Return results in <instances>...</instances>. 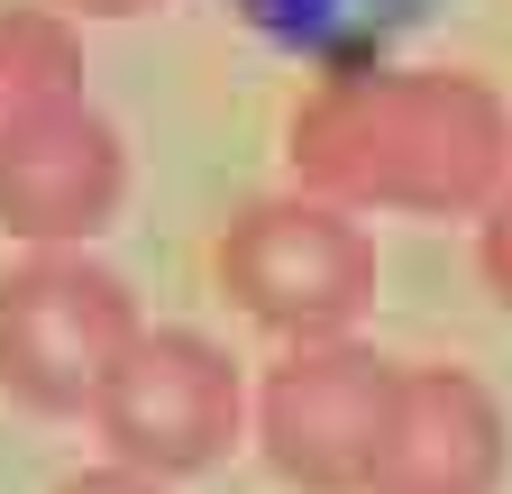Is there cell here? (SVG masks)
<instances>
[{
  "instance_id": "cell-1",
  "label": "cell",
  "mask_w": 512,
  "mask_h": 494,
  "mask_svg": "<svg viewBox=\"0 0 512 494\" xmlns=\"http://www.w3.org/2000/svg\"><path fill=\"white\" fill-rule=\"evenodd\" d=\"M284 156L302 193L339 211L485 220L512 193V110L458 65H348L293 101Z\"/></svg>"
},
{
  "instance_id": "cell-3",
  "label": "cell",
  "mask_w": 512,
  "mask_h": 494,
  "mask_svg": "<svg viewBox=\"0 0 512 494\" xmlns=\"http://www.w3.org/2000/svg\"><path fill=\"white\" fill-rule=\"evenodd\" d=\"M138 339V293L83 247L19 257L0 275V394L28 412H92Z\"/></svg>"
},
{
  "instance_id": "cell-8",
  "label": "cell",
  "mask_w": 512,
  "mask_h": 494,
  "mask_svg": "<svg viewBox=\"0 0 512 494\" xmlns=\"http://www.w3.org/2000/svg\"><path fill=\"white\" fill-rule=\"evenodd\" d=\"M229 10L266 46L311 55L320 74H348V65H384V46H394L430 0H229Z\"/></svg>"
},
{
  "instance_id": "cell-2",
  "label": "cell",
  "mask_w": 512,
  "mask_h": 494,
  "mask_svg": "<svg viewBox=\"0 0 512 494\" xmlns=\"http://www.w3.org/2000/svg\"><path fill=\"white\" fill-rule=\"evenodd\" d=\"M211 266H220V293L238 302V312L256 330L293 339V348H330L375 302V247H366V229L339 202H320V193L247 202L220 229Z\"/></svg>"
},
{
  "instance_id": "cell-11",
  "label": "cell",
  "mask_w": 512,
  "mask_h": 494,
  "mask_svg": "<svg viewBox=\"0 0 512 494\" xmlns=\"http://www.w3.org/2000/svg\"><path fill=\"white\" fill-rule=\"evenodd\" d=\"M55 494H165V485L138 476V467H83V476H64Z\"/></svg>"
},
{
  "instance_id": "cell-7",
  "label": "cell",
  "mask_w": 512,
  "mask_h": 494,
  "mask_svg": "<svg viewBox=\"0 0 512 494\" xmlns=\"http://www.w3.org/2000/svg\"><path fill=\"white\" fill-rule=\"evenodd\" d=\"M503 403L467 366H403L394 440L366 494H494L503 485Z\"/></svg>"
},
{
  "instance_id": "cell-9",
  "label": "cell",
  "mask_w": 512,
  "mask_h": 494,
  "mask_svg": "<svg viewBox=\"0 0 512 494\" xmlns=\"http://www.w3.org/2000/svg\"><path fill=\"white\" fill-rule=\"evenodd\" d=\"M83 110V37L64 10H0V147Z\"/></svg>"
},
{
  "instance_id": "cell-10",
  "label": "cell",
  "mask_w": 512,
  "mask_h": 494,
  "mask_svg": "<svg viewBox=\"0 0 512 494\" xmlns=\"http://www.w3.org/2000/svg\"><path fill=\"white\" fill-rule=\"evenodd\" d=\"M476 266H485V284H494V302L512 312V193L476 220Z\"/></svg>"
},
{
  "instance_id": "cell-5",
  "label": "cell",
  "mask_w": 512,
  "mask_h": 494,
  "mask_svg": "<svg viewBox=\"0 0 512 494\" xmlns=\"http://www.w3.org/2000/svg\"><path fill=\"white\" fill-rule=\"evenodd\" d=\"M238 412L247 385L229 348H211L202 330H147L128 348V366L110 376V394L92 403L110 467H138V476H202L229 440H238Z\"/></svg>"
},
{
  "instance_id": "cell-12",
  "label": "cell",
  "mask_w": 512,
  "mask_h": 494,
  "mask_svg": "<svg viewBox=\"0 0 512 494\" xmlns=\"http://www.w3.org/2000/svg\"><path fill=\"white\" fill-rule=\"evenodd\" d=\"M64 10H83V19H138V10H156V0H64Z\"/></svg>"
},
{
  "instance_id": "cell-6",
  "label": "cell",
  "mask_w": 512,
  "mask_h": 494,
  "mask_svg": "<svg viewBox=\"0 0 512 494\" xmlns=\"http://www.w3.org/2000/svg\"><path fill=\"white\" fill-rule=\"evenodd\" d=\"M119 183H128L119 129L83 101V110H64V119H46V129L0 147V229L28 238L37 257L83 247L119 211Z\"/></svg>"
},
{
  "instance_id": "cell-4",
  "label": "cell",
  "mask_w": 512,
  "mask_h": 494,
  "mask_svg": "<svg viewBox=\"0 0 512 494\" xmlns=\"http://www.w3.org/2000/svg\"><path fill=\"white\" fill-rule=\"evenodd\" d=\"M394 403H403L394 357H375L357 339L293 348L256 385V449L302 494H366L384 440H394Z\"/></svg>"
}]
</instances>
